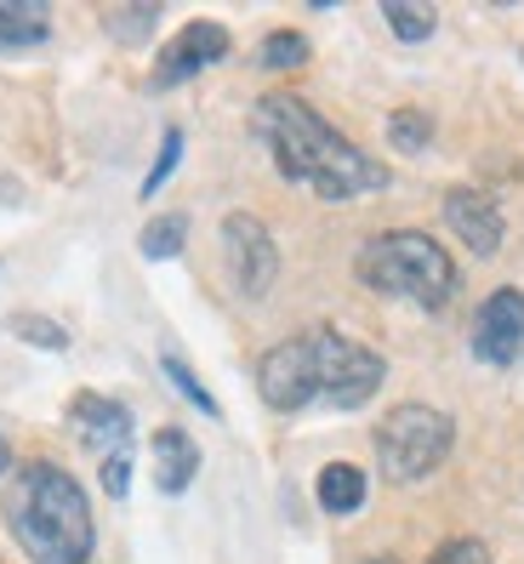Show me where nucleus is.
Returning <instances> with one entry per match:
<instances>
[{
	"label": "nucleus",
	"mask_w": 524,
	"mask_h": 564,
	"mask_svg": "<svg viewBox=\"0 0 524 564\" xmlns=\"http://www.w3.org/2000/svg\"><path fill=\"white\" fill-rule=\"evenodd\" d=\"M251 126H256L262 149H269L274 172L285 183L314 188L319 200H359V194L387 188V165L371 160L365 149H353L314 104H303L297 91H269L251 109Z\"/></svg>",
	"instance_id": "obj_1"
},
{
	"label": "nucleus",
	"mask_w": 524,
	"mask_h": 564,
	"mask_svg": "<svg viewBox=\"0 0 524 564\" xmlns=\"http://www.w3.org/2000/svg\"><path fill=\"white\" fill-rule=\"evenodd\" d=\"M0 513H7V530L29 564H91L97 553L91 502H86L80 479L69 468H57V462L18 468Z\"/></svg>",
	"instance_id": "obj_2"
},
{
	"label": "nucleus",
	"mask_w": 524,
	"mask_h": 564,
	"mask_svg": "<svg viewBox=\"0 0 524 564\" xmlns=\"http://www.w3.org/2000/svg\"><path fill=\"white\" fill-rule=\"evenodd\" d=\"M353 280L376 291V296H400V303H416L422 314H439L450 308L456 285H462V274H456L450 251L422 235V228H393V235H376L353 251Z\"/></svg>",
	"instance_id": "obj_3"
},
{
	"label": "nucleus",
	"mask_w": 524,
	"mask_h": 564,
	"mask_svg": "<svg viewBox=\"0 0 524 564\" xmlns=\"http://www.w3.org/2000/svg\"><path fill=\"white\" fill-rule=\"evenodd\" d=\"M450 445H456V422L439 405L405 400V405L382 411L376 422V468L387 485H422L428 474H439Z\"/></svg>",
	"instance_id": "obj_4"
},
{
	"label": "nucleus",
	"mask_w": 524,
	"mask_h": 564,
	"mask_svg": "<svg viewBox=\"0 0 524 564\" xmlns=\"http://www.w3.org/2000/svg\"><path fill=\"white\" fill-rule=\"evenodd\" d=\"M314 359H319V405H331V411L371 405L376 388L387 382V359L365 343L342 337V330H331V325L314 330Z\"/></svg>",
	"instance_id": "obj_5"
},
{
	"label": "nucleus",
	"mask_w": 524,
	"mask_h": 564,
	"mask_svg": "<svg viewBox=\"0 0 524 564\" xmlns=\"http://www.w3.org/2000/svg\"><path fill=\"white\" fill-rule=\"evenodd\" d=\"M256 393L262 405L280 416H297L319 400V359H314V330H297V337L274 343L256 365Z\"/></svg>",
	"instance_id": "obj_6"
},
{
	"label": "nucleus",
	"mask_w": 524,
	"mask_h": 564,
	"mask_svg": "<svg viewBox=\"0 0 524 564\" xmlns=\"http://www.w3.org/2000/svg\"><path fill=\"white\" fill-rule=\"evenodd\" d=\"M222 257H228V274H234L240 296H269L280 280V246L269 235V223L251 217V212H228L222 217Z\"/></svg>",
	"instance_id": "obj_7"
},
{
	"label": "nucleus",
	"mask_w": 524,
	"mask_h": 564,
	"mask_svg": "<svg viewBox=\"0 0 524 564\" xmlns=\"http://www.w3.org/2000/svg\"><path fill=\"white\" fill-rule=\"evenodd\" d=\"M468 348H473L479 365H496V371L524 354V291L518 285H502V291H490L479 303Z\"/></svg>",
	"instance_id": "obj_8"
},
{
	"label": "nucleus",
	"mask_w": 524,
	"mask_h": 564,
	"mask_svg": "<svg viewBox=\"0 0 524 564\" xmlns=\"http://www.w3.org/2000/svg\"><path fill=\"white\" fill-rule=\"evenodd\" d=\"M228 29L222 23H211V18H194V23H183L177 35L160 46V57H154V86L166 91V86H183V80H194L200 69H211V63H222L228 57Z\"/></svg>",
	"instance_id": "obj_9"
},
{
	"label": "nucleus",
	"mask_w": 524,
	"mask_h": 564,
	"mask_svg": "<svg viewBox=\"0 0 524 564\" xmlns=\"http://www.w3.org/2000/svg\"><path fill=\"white\" fill-rule=\"evenodd\" d=\"M445 228L456 240H462L473 257H496L502 251V235H507V223H502V206L490 200V188H450L445 194Z\"/></svg>",
	"instance_id": "obj_10"
},
{
	"label": "nucleus",
	"mask_w": 524,
	"mask_h": 564,
	"mask_svg": "<svg viewBox=\"0 0 524 564\" xmlns=\"http://www.w3.org/2000/svg\"><path fill=\"white\" fill-rule=\"evenodd\" d=\"M69 427H75V440L91 456H103V462L131 451V411L120 400H109V393H75L69 400Z\"/></svg>",
	"instance_id": "obj_11"
},
{
	"label": "nucleus",
	"mask_w": 524,
	"mask_h": 564,
	"mask_svg": "<svg viewBox=\"0 0 524 564\" xmlns=\"http://www.w3.org/2000/svg\"><path fill=\"white\" fill-rule=\"evenodd\" d=\"M194 479H200V445L183 427H154V490L183 496Z\"/></svg>",
	"instance_id": "obj_12"
},
{
	"label": "nucleus",
	"mask_w": 524,
	"mask_h": 564,
	"mask_svg": "<svg viewBox=\"0 0 524 564\" xmlns=\"http://www.w3.org/2000/svg\"><path fill=\"white\" fill-rule=\"evenodd\" d=\"M52 41V12L41 0H0V52H35Z\"/></svg>",
	"instance_id": "obj_13"
},
{
	"label": "nucleus",
	"mask_w": 524,
	"mask_h": 564,
	"mask_svg": "<svg viewBox=\"0 0 524 564\" xmlns=\"http://www.w3.org/2000/svg\"><path fill=\"white\" fill-rule=\"evenodd\" d=\"M365 468H353V462H325L319 479H314V496H319V508L331 513V519H348L365 508Z\"/></svg>",
	"instance_id": "obj_14"
},
{
	"label": "nucleus",
	"mask_w": 524,
	"mask_h": 564,
	"mask_svg": "<svg viewBox=\"0 0 524 564\" xmlns=\"http://www.w3.org/2000/svg\"><path fill=\"white\" fill-rule=\"evenodd\" d=\"M183 246H188V217H183V212L154 217L143 235H138V251H143L149 262H172V257H183Z\"/></svg>",
	"instance_id": "obj_15"
},
{
	"label": "nucleus",
	"mask_w": 524,
	"mask_h": 564,
	"mask_svg": "<svg viewBox=\"0 0 524 564\" xmlns=\"http://www.w3.org/2000/svg\"><path fill=\"white\" fill-rule=\"evenodd\" d=\"M382 18H387V29H393L405 46H422V41L439 29V12H434V7H405V0H382Z\"/></svg>",
	"instance_id": "obj_16"
},
{
	"label": "nucleus",
	"mask_w": 524,
	"mask_h": 564,
	"mask_svg": "<svg viewBox=\"0 0 524 564\" xmlns=\"http://www.w3.org/2000/svg\"><path fill=\"white\" fill-rule=\"evenodd\" d=\"M387 143L400 149V154H422L434 143V120L422 115V109H393L387 115Z\"/></svg>",
	"instance_id": "obj_17"
},
{
	"label": "nucleus",
	"mask_w": 524,
	"mask_h": 564,
	"mask_svg": "<svg viewBox=\"0 0 524 564\" xmlns=\"http://www.w3.org/2000/svg\"><path fill=\"white\" fill-rule=\"evenodd\" d=\"M256 63L262 69H303L308 63V35H297V29H274L269 41H262V52H256Z\"/></svg>",
	"instance_id": "obj_18"
},
{
	"label": "nucleus",
	"mask_w": 524,
	"mask_h": 564,
	"mask_svg": "<svg viewBox=\"0 0 524 564\" xmlns=\"http://www.w3.org/2000/svg\"><path fill=\"white\" fill-rule=\"evenodd\" d=\"M160 371H166V382H172V388H177L183 400H188L194 411H200V416H222V411H217V400H211V388H206L200 377H194L177 354H160Z\"/></svg>",
	"instance_id": "obj_19"
},
{
	"label": "nucleus",
	"mask_w": 524,
	"mask_h": 564,
	"mask_svg": "<svg viewBox=\"0 0 524 564\" xmlns=\"http://www.w3.org/2000/svg\"><path fill=\"white\" fill-rule=\"evenodd\" d=\"M177 160H183V131L172 126L166 138H160V160L149 165V177H143V200H154V194H160V188L172 183V172H177Z\"/></svg>",
	"instance_id": "obj_20"
},
{
	"label": "nucleus",
	"mask_w": 524,
	"mask_h": 564,
	"mask_svg": "<svg viewBox=\"0 0 524 564\" xmlns=\"http://www.w3.org/2000/svg\"><path fill=\"white\" fill-rule=\"evenodd\" d=\"M12 337L35 343V348H52V354H63V348H69V330H63V325H52V319H41V314H12Z\"/></svg>",
	"instance_id": "obj_21"
},
{
	"label": "nucleus",
	"mask_w": 524,
	"mask_h": 564,
	"mask_svg": "<svg viewBox=\"0 0 524 564\" xmlns=\"http://www.w3.org/2000/svg\"><path fill=\"white\" fill-rule=\"evenodd\" d=\"M154 23H160V7H138V12H109V35H120V41H143Z\"/></svg>",
	"instance_id": "obj_22"
},
{
	"label": "nucleus",
	"mask_w": 524,
	"mask_h": 564,
	"mask_svg": "<svg viewBox=\"0 0 524 564\" xmlns=\"http://www.w3.org/2000/svg\"><path fill=\"white\" fill-rule=\"evenodd\" d=\"M428 564H490V547H484L479 536H456V542H445Z\"/></svg>",
	"instance_id": "obj_23"
},
{
	"label": "nucleus",
	"mask_w": 524,
	"mask_h": 564,
	"mask_svg": "<svg viewBox=\"0 0 524 564\" xmlns=\"http://www.w3.org/2000/svg\"><path fill=\"white\" fill-rule=\"evenodd\" d=\"M103 490L114 496V502L131 490V451H120V456H109V462H103Z\"/></svg>",
	"instance_id": "obj_24"
},
{
	"label": "nucleus",
	"mask_w": 524,
	"mask_h": 564,
	"mask_svg": "<svg viewBox=\"0 0 524 564\" xmlns=\"http://www.w3.org/2000/svg\"><path fill=\"white\" fill-rule=\"evenodd\" d=\"M12 468V445H7V434H0V474Z\"/></svg>",
	"instance_id": "obj_25"
}]
</instances>
